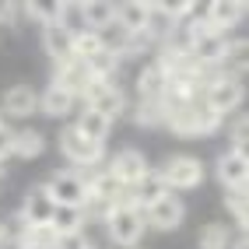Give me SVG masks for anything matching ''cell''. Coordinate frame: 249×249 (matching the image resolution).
Returning a JSON list of instances; mask_svg holds the SVG:
<instances>
[{
  "instance_id": "cell-1",
  "label": "cell",
  "mask_w": 249,
  "mask_h": 249,
  "mask_svg": "<svg viewBox=\"0 0 249 249\" xmlns=\"http://www.w3.org/2000/svg\"><path fill=\"white\" fill-rule=\"evenodd\" d=\"M161 112H165L161 126H169L182 141L214 137V134H221V126H225V120L214 109H207L204 98H190V102H165L161 98Z\"/></svg>"
},
{
  "instance_id": "cell-2",
  "label": "cell",
  "mask_w": 249,
  "mask_h": 249,
  "mask_svg": "<svg viewBox=\"0 0 249 249\" xmlns=\"http://www.w3.org/2000/svg\"><path fill=\"white\" fill-rule=\"evenodd\" d=\"M56 151H60L63 161H71L67 169H77V172H85V176L106 165V144L88 141L74 123H67V126L56 134Z\"/></svg>"
},
{
  "instance_id": "cell-3",
  "label": "cell",
  "mask_w": 249,
  "mask_h": 249,
  "mask_svg": "<svg viewBox=\"0 0 249 249\" xmlns=\"http://www.w3.org/2000/svg\"><path fill=\"white\" fill-rule=\"evenodd\" d=\"M158 176H161L165 186H169V193H190V190L204 186L207 169L196 155H169L158 165Z\"/></svg>"
},
{
  "instance_id": "cell-4",
  "label": "cell",
  "mask_w": 249,
  "mask_h": 249,
  "mask_svg": "<svg viewBox=\"0 0 249 249\" xmlns=\"http://www.w3.org/2000/svg\"><path fill=\"white\" fill-rule=\"evenodd\" d=\"M102 225H106V235H109V242H112V246H120V249H134V246H141L144 231H147L144 211L130 207V204L112 207V211H109V218H106Z\"/></svg>"
},
{
  "instance_id": "cell-5",
  "label": "cell",
  "mask_w": 249,
  "mask_h": 249,
  "mask_svg": "<svg viewBox=\"0 0 249 249\" xmlns=\"http://www.w3.org/2000/svg\"><path fill=\"white\" fill-rule=\"evenodd\" d=\"M42 190H46V196L56 207H81V211H85V204H88V179H85V172H77V169L49 172V179L42 182Z\"/></svg>"
},
{
  "instance_id": "cell-6",
  "label": "cell",
  "mask_w": 249,
  "mask_h": 249,
  "mask_svg": "<svg viewBox=\"0 0 249 249\" xmlns=\"http://www.w3.org/2000/svg\"><path fill=\"white\" fill-rule=\"evenodd\" d=\"M204 102H207V109H214L221 116V120H228V116H235V112H242V102H246V85L242 81H235V77H225L221 71L211 77V85L204 88Z\"/></svg>"
},
{
  "instance_id": "cell-7",
  "label": "cell",
  "mask_w": 249,
  "mask_h": 249,
  "mask_svg": "<svg viewBox=\"0 0 249 249\" xmlns=\"http://www.w3.org/2000/svg\"><path fill=\"white\" fill-rule=\"evenodd\" d=\"M81 102H85L88 109H95V112H102L109 123H116L126 112V106H130L126 102V91L120 88V81H91Z\"/></svg>"
},
{
  "instance_id": "cell-8",
  "label": "cell",
  "mask_w": 249,
  "mask_h": 249,
  "mask_svg": "<svg viewBox=\"0 0 249 249\" xmlns=\"http://www.w3.org/2000/svg\"><path fill=\"white\" fill-rule=\"evenodd\" d=\"M106 172H112L130 190L134 182H141L147 172H151V161H147V155L141 147H120V151L106 155Z\"/></svg>"
},
{
  "instance_id": "cell-9",
  "label": "cell",
  "mask_w": 249,
  "mask_h": 249,
  "mask_svg": "<svg viewBox=\"0 0 249 249\" xmlns=\"http://www.w3.org/2000/svg\"><path fill=\"white\" fill-rule=\"evenodd\" d=\"M144 221H147L151 231H176L186 221V204H182L179 193H165L161 200H155L144 211Z\"/></svg>"
},
{
  "instance_id": "cell-10",
  "label": "cell",
  "mask_w": 249,
  "mask_h": 249,
  "mask_svg": "<svg viewBox=\"0 0 249 249\" xmlns=\"http://www.w3.org/2000/svg\"><path fill=\"white\" fill-rule=\"evenodd\" d=\"M0 112L4 120H32V112H39V91L32 85H11L0 95Z\"/></svg>"
},
{
  "instance_id": "cell-11",
  "label": "cell",
  "mask_w": 249,
  "mask_h": 249,
  "mask_svg": "<svg viewBox=\"0 0 249 249\" xmlns=\"http://www.w3.org/2000/svg\"><path fill=\"white\" fill-rule=\"evenodd\" d=\"M214 176H218V182L225 190H246V182H249V155H235L231 147H225L218 155V161H214Z\"/></svg>"
},
{
  "instance_id": "cell-12",
  "label": "cell",
  "mask_w": 249,
  "mask_h": 249,
  "mask_svg": "<svg viewBox=\"0 0 249 249\" xmlns=\"http://www.w3.org/2000/svg\"><path fill=\"white\" fill-rule=\"evenodd\" d=\"M53 211H56V204L46 196L42 182H39V186H28V190H25L21 207L14 211V214H18L25 225H49V221H53Z\"/></svg>"
},
{
  "instance_id": "cell-13",
  "label": "cell",
  "mask_w": 249,
  "mask_h": 249,
  "mask_svg": "<svg viewBox=\"0 0 249 249\" xmlns=\"http://www.w3.org/2000/svg\"><path fill=\"white\" fill-rule=\"evenodd\" d=\"M204 21L221 32V36H235V28L246 21V4H228V0H214L204 7Z\"/></svg>"
},
{
  "instance_id": "cell-14",
  "label": "cell",
  "mask_w": 249,
  "mask_h": 249,
  "mask_svg": "<svg viewBox=\"0 0 249 249\" xmlns=\"http://www.w3.org/2000/svg\"><path fill=\"white\" fill-rule=\"evenodd\" d=\"M49 85L71 91L74 98H85V91L91 85V74H88V67L81 60H67V63H56L53 67V81H49Z\"/></svg>"
},
{
  "instance_id": "cell-15",
  "label": "cell",
  "mask_w": 249,
  "mask_h": 249,
  "mask_svg": "<svg viewBox=\"0 0 249 249\" xmlns=\"http://www.w3.org/2000/svg\"><path fill=\"white\" fill-rule=\"evenodd\" d=\"M169 193V186L161 182V176H158V169H151L141 182H134V186L126 190V204L130 207H137V211H147L155 200H161V196Z\"/></svg>"
},
{
  "instance_id": "cell-16",
  "label": "cell",
  "mask_w": 249,
  "mask_h": 249,
  "mask_svg": "<svg viewBox=\"0 0 249 249\" xmlns=\"http://www.w3.org/2000/svg\"><path fill=\"white\" fill-rule=\"evenodd\" d=\"M147 18H151V4L147 0H123V4H116V25L126 36H144Z\"/></svg>"
},
{
  "instance_id": "cell-17",
  "label": "cell",
  "mask_w": 249,
  "mask_h": 249,
  "mask_svg": "<svg viewBox=\"0 0 249 249\" xmlns=\"http://www.w3.org/2000/svg\"><path fill=\"white\" fill-rule=\"evenodd\" d=\"M42 49L53 60V67L56 63H67V60H74V36L63 25H46L42 28Z\"/></svg>"
},
{
  "instance_id": "cell-18",
  "label": "cell",
  "mask_w": 249,
  "mask_h": 249,
  "mask_svg": "<svg viewBox=\"0 0 249 249\" xmlns=\"http://www.w3.org/2000/svg\"><path fill=\"white\" fill-rule=\"evenodd\" d=\"M81 98H74L71 91H63L56 85H49L46 91H39V112L49 116V120H67V116H74Z\"/></svg>"
},
{
  "instance_id": "cell-19",
  "label": "cell",
  "mask_w": 249,
  "mask_h": 249,
  "mask_svg": "<svg viewBox=\"0 0 249 249\" xmlns=\"http://www.w3.org/2000/svg\"><path fill=\"white\" fill-rule=\"evenodd\" d=\"M137 98L141 102H161L165 98V71L158 67L155 60H147L144 67L137 71Z\"/></svg>"
},
{
  "instance_id": "cell-20",
  "label": "cell",
  "mask_w": 249,
  "mask_h": 249,
  "mask_svg": "<svg viewBox=\"0 0 249 249\" xmlns=\"http://www.w3.org/2000/svg\"><path fill=\"white\" fill-rule=\"evenodd\" d=\"M74 126H77L88 141H95V144H106L109 134H112V123L106 120L102 112L88 109V106H77V120H74Z\"/></svg>"
},
{
  "instance_id": "cell-21",
  "label": "cell",
  "mask_w": 249,
  "mask_h": 249,
  "mask_svg": "<svg viewBox=\"0 0 249 249\" xmlns=\"http://www.w3.org/2000/svg\"><path fill=\"white\" fill-rule=\"evenodd\" d=\"M42 151H46V137H42V130H36V126H21V130H14L11 158L32 161V158H39Z\"/></svg>"
},
{
  "instance_id": "cell-22",
  "label": "cell",
  "mask_w": 249,
  "mask_h": 249,
  "mask_svg": "<svg viewBox=\"0 0 249 249\" xmlns=\"http://www.w3.org/2000/svg\"><path fill=\"white\" fill-rule=\"evenodd\" d=\"M196 249H231L228 221H207L200 231H196Z\"/></svg>"
},
{
  "instance_id": "cell-23",
  "label": "cell",
  "mask_w": 249,
  "mask_h": 249,
  "mask_svg": "<svg viewBox=\"0 0 249 249\" xmlns=\"http://www.w3.org/2000/svg\"><path fill=\"white\" fill-rule=\"evenodd\" d=\"M81 14H85V25L91 32H102L116 21V4H109V0H88V4H81Z\"/></svg>"
},
{
  "instance_id": "cell-24",
  "label": "cell",
  "mask_w": 249,
  "mask_h": 249,
  "mask_svg": "<svg viewBox=\"0 0 249 249\" xmlns=\"http://www.w3.org/2000/svg\"><path fill=\"white\" fill-rule=\"evenodd\" d=\"M120 63H123V56H116V53H109V49H102V53H95L91 60H85V67H88L91 81H116Z\"/></svg>"
},
{
  "instance_id": "cell-25",
  "label": "cell",
  "mask_w": 249,
  "mask_h": 249,
  "mask_svg": "<svg viewBox=\"0 0 249 249\" xmlns=\"http://www.w3.org/2000/svg\"><path fill=\"white\" fill-rule=\"evenodd\" d=\"M123 116H130L137 126H147V130H155V126H161L165 123V112H161V102H130L126 106V112Z\"/></svg>"
},
{
  "instance_id": "cell-26",
  "label": "cell",
  "mask_w": 249,
  "mask_h": 249,
  "mask_svg": "<svg viewBox=\"0 0 249 249\" xmlns=\"http://www.w3.org/2000/svg\"><path fill=\"white\" fill-rule=\"evenodd\" d=\"M49 225H53L56 235H74V231H85L88 218H85V211H81V207H56Z\"/></svg>"
},
{
  "instance_id": "cell-27",
  "label": "cell",
  "mask_w": 249,
  "mask_h": 249,
  "mask_svg": "<svg viewBox=\"0 0 249 249\" xmlns=\"http://www.w3.org/2000/svg\"><path fill=\"white\" fill-rule=\"evenodd\" d=\"M18 11L25 14V18H32L39 28H46V25H60L63 4H42V0H32V4H21Z\"/></svg>"
},
{
  "instance_id": "cell-28",
  "label": "cell",
  "mask_w": 249,
  "mask_h": 249,
  "mask_svg": "<svg viewBox=\"0 0 249 249\" xmlns=\"http://www.w3.org/2000/svg\"><path fill=\"white\" fill-rule=\"evenodd\" d=\"M225 211L235 221V228L249 225V193L246 190H225Z\"/></svg>"
},
{
  "instance_id": "cell-29",
  "label": "cell",
  "mask_w": 249,
  "mask_h": 249,
  "mask_svg": "<svg viewBox=\"0 0 249 249\" xmlns=\"http://www.w3.org/2000/svg\"><path fill=\"white\" fill-rule=\"evenodd\" d=\"M95 53H102V39H98V32L85 28V32H77L74 36V60H91Z\"/></svg>"
},
{
  "instance_id": "cell-30",
  "label": "cell",
  "mask_w": 249,
  "mask_h": 249,
  "mask_svg": "<svg viewBox=\"0 0 249 249\" xmlns=\"http://www.w3.org/2000/svg\"><path fill=\"white\" fill-rule=\"evenodd\" d=\"M228 147L235 155H246V147H249V120H246V112H235V123H231V130H228Z\"/></svg>"
},
{
  "instance_id": "cell-31",
  "label": "cell",
  "mask_w": 249,
  "mask_h": 249,
  "mask_svg": "<svg viewBox=\"0 0 249 249\" xmlns=\"http://www.w3.org/2000/svg\"><path fill=\"white\" fill-rule=\"evenodd\" d=\"M18 28V4H0V39H11Z\"/></svg>"
},
{
  "instance_id": "cell-32",
  "label": "cell",
  "mask_w": 249,
  "mask_h": 249,
  "mask_svg": "<svg viewBox=\"0 0 249 249\" xmlns=\"http://www.w3.org/2000/svg\"><path fill=\"white\" fill-rule=\"evenodd\" d=\"M95 242L88 239V231H74V235H60L53 249H91Z\"/></svg>"
},
{
  "instance_id": "cell-33",
  "label": "cell",
  "mask_w": 249,
  "mask_h": 249,
  "mask_svg": "<svg viewBox=\"0 0 249 249\" xmlns=\"http://www.w3.org/2000/svg\"><path fill=\"white\" fill-rule=\"evenodd\" d=\"M11 144H14V130L4 123V126H0V165L11 158Z\"/></svg>"
},
{
  "instance_id": "cell-34",
  "label": "cell",
  "mask_w": 249,
  "mask_h": 249,
  "mask_svg": "<svg viewBox=\"0 0 249 249\" xmlns=\"http://www.w3.org/2000/svg\"><path fill=\"white\" fill-rule=\"evenodd\" d=\"M4 242H7V231H4V225H0V249H4Z\"/></svg>"
},
{
  "instance_id": "cell-35",
  "label": "cell",
  "mask_w": 249,
  "mask_h": 249,
  "mask_svg": "<svg viewBox=\"0 0 249 249\" xmlns=\"http://www.w3.org/2000/svg\"><path fill=\"white\" fill-rule=\"evenodd\" d=\"M4 176H7V169H4V165H0V186H4Z\"/></svg>"
},
{
  "instance_id": "cell-36",
  "label": "cell",
  "mask_w": 249,
  "mask_h": 249,
  "mask_svg": "<svg viewBox=\"0 0 249 249\" xmlns=\"http://www.w3.org/2000/svg\"><path fill=\"white\" fill-rule=\"evenodd\" d=\"M0 126H4V112H0Z\"/></svg>"
},
{
  "instance_id": "cell-37",
  "label": "cell",
  "mask_w": 249,
  "mask_h": 249,
  "mask_svg": "<svg viewBox=\"0 0 249 249\" xmlns=\"http://www.w3.org/2000/svg\"><path fill=\"white\" fill-rule=\"evenodd\" d=\"M91 249H98V246H91Z\"/></svg>"
}]
</instances>
